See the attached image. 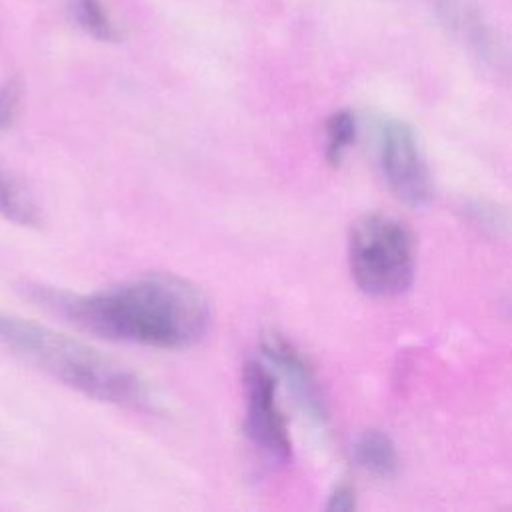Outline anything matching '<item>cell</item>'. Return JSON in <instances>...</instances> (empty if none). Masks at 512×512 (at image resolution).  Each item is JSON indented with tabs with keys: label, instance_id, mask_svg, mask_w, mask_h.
<instances>
[{
	"label": "cell",
	"instance_id": "cell-1",
	"mask_svg": "<svg viewBox=\"0 0 512 512\" xmlns=\"http://www.w3.org/2000/svg\"><path fill=\"white\" fill-rule=\"evenodd\" d=\"M34 298L86 334L124 344L180 350L210 330V304L190 280L152 272L90 294L34 288Z\"/></svg>",
	"mask_w": 512,
	"mask_h": 512
},
{
	"label": "cell",
	"instance_id": "cell-2",
	"mask_svg": "<svg viewBox=\"0 0 512 512\" xmlns=\"http://www.w3.org/2000/svg\"><path fill=\"white\" fill-rule=\"evenodd\" d=\"M0 342L24 362L88 398L126 408L148 404V388L138 374L44 324L0 312Z\"/></svg>",
	"mask_w": 512,
	"mask_h": 512
},
{
	"label": "cell",
	"instance_id": "cell-3",
	"mask_svg": "<svg viewBox=\"0 0 512 512\" xmlns=\"http://www.w3.org/2000/svg\"><path fill=\"white\" fill-rule=\"evenodd\" d=\"M348 264L356 286L376 298H394L414 280V238L396 218L366 214L350 230Z\"/></svg>",
	"mask_w": 512,
	"mask_h": 512
},
{
	"label": "cell",
	"instance_id": "cell-4",
	"mask_svg": "<svg viewBox=\"0 0 512 512\" xmlns=\"http://www.w3.org/2000/svg\"><path fill=\"white\" fill-rule=\"evenodd\" d=\"M244 430L252 444L276 462L292 456V440L276 400V378L258 360H248L242 370Z\"/></svg>",
	"mask_w": 512,
	"mask_h": 512
},
{
	"label": "cell",
	"instance_id": "cell-5",
	"mask_svg": "<svg viewBox=\"0 0 512 512\" xmlns=\"http://www.w3.org/2000/svg\"><path fill=\"white\" fill-rule=\"evenodd\" d=\"M380 162L392 194L406 206L420 208L432 198V176L414 130L402 120L382 126Z\"/></svg>",
	"mask_w": 512,
	"mask_h": 512
},
{
	"label": "cell",
	"instance_id": "cell-6",
	"mask_svg": "<svg viewBox=\"0 0 512 512\" xmlns=\"http://www.w3.org/2000/svg\"><path fill=\"white\" fill-rule=\"evenodd\" d=\"M262 354L266 356L268 364L274 366L294 398L298 400L300 408L314 420L326 418V408L322 400V392L318 380L314 376L312 366L308 360L280 334L266 332L262 336Z\"/></svg>",
	"mask_w": 512,
	"mask_h": 512
},
{
	"label": "cell",
	"instance_id": "cell-7",
	"mask_svg": "<svg viewBox=\"0 0 512 512\" xmlns=\"http://www.w3.org/2000/svg\"><path fill=\"white\" fill-rule=\"evenodd\" d=\"M356 464L374 478H392L398 470V452L388 434L366 430L352 448Z\"/></svg>",
	"mask_w": 512,
	"mask_h": 512
},
{
	"label": "cell",
	"instance_id": "cell-8",
	"mask_svg": "<svg viewBox=\"0 0 512 512\" xmlns=\"http://www.w3.org/2000/svg\"><path fill=\"white\" fill-rule=\"evenodd\" d=\"M0 218L18 226H40L42 214L24 186L0 168Z\"/></svg>",
	"mask_w": 512,
	"mask_h": 512
},
{
	"label": "cell",
	"instance_id": "cell-9",
	"mask_svg": "<svg viewBox=\"0 0 512 512\" xmlns=\"http://www.w3.org/2000/svg\"><path fill=\"white\" fill-rule=\"evenodd\" d=\"M356 138V118L350 110H336L324 124V156L326 162L336 166L342 162L348 148Z\"/></svg>",
	"mask_w": 512,
	"mask_h": 512
},
{
	"label": "cell",
	"instance_id": "cell-10",
	"mask_svg": "<svg viewBox=\"0 0 512 512\" xmlns=\"http://www.w3.org/2000/svg\"><path fill=\"white\" fill-rule=\"evenodd\" d=\"M72 14L78 26L102 42H116L120 30L100 0H72Z\"/></svg>",
	"mask_w": 512,
	"mask_h": 512
},
{
	"label": "cell",
	"instance_id": "cell-11",
	"mask_svg": "<svg viewBox=\"0 0 512 512\" xmlns=\"http://www.w3.org/2000/svg\"><path fill=\"white\" fill-rule=\"evenodd\" d=\"M18 96H20V90L14 82L4 84L0 88V128H6L14 122L18 112Z\"/></svg>",
	"mask_w": 512,
	"mask_h": 512
},
{
	"label": "cell",
	"instance_id": "cell-12",
	"mask_svg": "<svg viewBox=\"0 0 512 512\" xmlns=\"http://www.w3.org/2000/svg\"><path fill=\"white\" fill-rule=\"evenodd\" d=\"M326 508L332 512H348L356 508V490L350 484H338L326 502Z\"/></svg>",
	"mask_w": 512,
	"mask_h": 512
}]
</instances>
